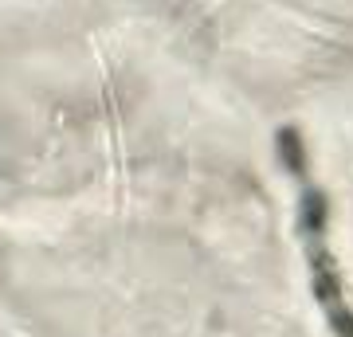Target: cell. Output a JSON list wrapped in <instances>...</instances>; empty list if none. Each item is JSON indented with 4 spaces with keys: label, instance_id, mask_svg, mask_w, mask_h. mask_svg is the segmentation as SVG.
I'll list each match as a JSON object with an SVG mask.
<instances>
[{
    "label": "cell",
    "instance_id": "obj_1",
    "mask_svg": "<svg viewBox=\"0 0 353 337\" xmlns=\"http://www.w3.org/2000/svg\"><path fill=\"white\" fill-rule=\"evenodd\" d=\"M275 153L279 165L294 181V224H299V243H303L306 271H310L314 306L334 337H353L350 283H345V271H341L338 255H334V239H330V196L310 173V153H306L303 130L299 125H279Z\"/></svg>",
    "mask_w": 353,
    "mask_h": 337
}]
</instances>
